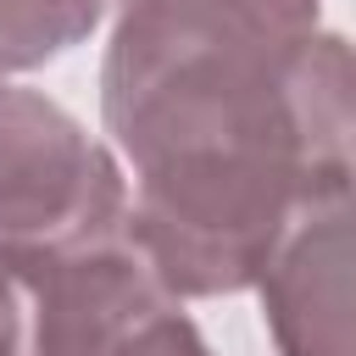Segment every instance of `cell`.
<instances>
[{
    "mask_svg": "<svg viewBox=\"0 0 356 356\" xmlns=\"http://www.w3.org/2000/svg\"><path fill=\"white\" fill-rule=\"evenodd\" d=\"M111 356H211V345L200 339V328L184 317V306L172 300V306H161V312H150Z\"/></svg>",
    "mask_w": 356,
    "mask_h": 356,
    "instance_id": "6",
    "label": "cell"
},
{
    "mask_svg": "<svg viewBox=\"0 0 356 356\" xmlns=\"http://www.w3.org/2000/svg\"><path fill=\"white\" fill-rule=\"evenodd\" d=\"M111 11L117 0H0V78L67 56Z\"/></svg>",
    "mask_w": 356,
    "mask_h": 356,
    "instance_id": "5",
    "label": "cell"
},
{
    "mask_svg": "<svg viewBox=\"0 0 356 356\" xmlns=\"http://www.w3.org/2000/svg\"><path fill=\"white\" fill-rule=\"evenodd\" d=\"M100 117L167 289H256L278 245L356 189V44L317 0H117Z\"/></svg>",
    "mask_w": 356,
    "mask_h": 356,
    "instance_id": "1",
    "label": "cell"
},
{
    "mask_svg": "<svg viewBox=\"0 0 356 356\" xmlns=\"http://www.w3.org/2000/svg\"><path fill=\"white\" fill-rule=\"evenodd\" d=\"M256 289L278 356H356V189L323 200Z\"/></svg>",
    "mask_w": 356,
    "mask_h": 356,
    "instance_id": "4",
    "label": "cell"
},
{
    "mask_svg": "<svg viewBox=\"0 0 356 356\" xmlns=\"http://www.w3.org/2000/svg\"><path fill=\"white\" fill-rule=\"evenodd\" d=\"M172 300L134 211L61 239H0V356H111Z\"/></svg>",
    "mask_w": 356,
    "mask_h": 356,
    "instance_id": "2",
    "label": "cell"
},
{
    "mask_svg": "<svg viewBox=\"0 0 356 356\" xmlns=\"http://www.w3.org/2000/svg\"><path fill=\"white\" fill-rule=\"evenodd\" d=\"M128 211L122 156L50 95L0 78V239H61Z\"/></svg>",
    "mask_w": 356,
    "mask_h": 356,
    "instance_id": "3",
    "label": "cell"
}]
</instances>
